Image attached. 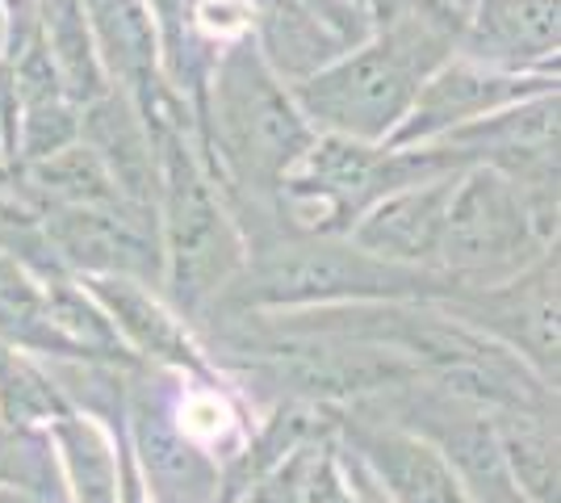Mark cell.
I'll list each match as a JSON object with an SVG mask.
<instances>
[{"mask_svg":"<svg viewBox=\"0 0 561 503\" xmlns=\"http://www.w3.org/2000/svg\"><path fill=\"white\" fill-rule=\"evenodd\" d=\"M398 491L407 495V503H457L453 487L440 479V470L427 457H407V470L398 475Z\"/></svg>","mask_w":561,"mask_h":503,"instance_id":"1","label":"cell"},{"mask_svg":"<svg viewBox=\"0 0 561 503\" xmlns=\"http://www.w3.org/2000/svg\"><path fill=\"white\" fill-rule=\"evenodd\" d=\"M252 18V9H248V0H202V22L218 30V34H234V30H243Z\"/></svg>","mask_w":561,"mask_h":503,"instance_id":"2","label":"cell"},{"mask_svg":"<svg viewBox=\"0 0 561 503\" xmlns=\"http://www.w3.org/2000/svg\"><path fill=\"white\" fill-rule=\"evenodd\" d=\"M222 428H227V408L218 399L202 395L185 408V432H193V436H218Z\"/></svg>","mask_w":561,"mask_h":503,"instance_id":"3","label":"cell"}]
</instances>
